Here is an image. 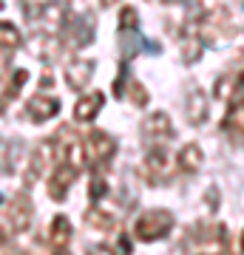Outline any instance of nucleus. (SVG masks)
<instances>
[{"mask_svg": "<svg viewBox=\"0 0 244 255\" xmlns=\"http://www.w3.org/2000/svg\"><path fill=\"white\" fill-rule=\"evenodd\" d=\"M154 218H157V213H151V216H142V221H139V227H137V233L142 238H148V241H151V238H159L162 236V233H167V227H170V218H165V221H154Z\"/></svg>", "mask_w": 244, "mask_h": 255, "instance_id": "obj_1", "label": "nucleus"}]
</instances>
